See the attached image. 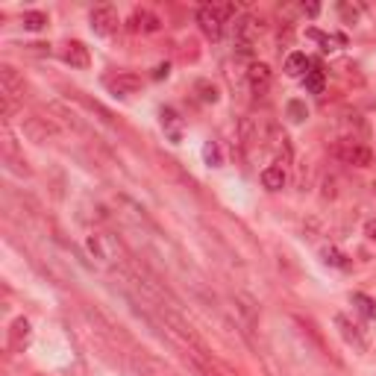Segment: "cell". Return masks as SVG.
I'll list each match as a JSON object with an SVG mask.
<instances>
[{"label":"cell","mask_w":376,"mask_h":376,"mask_svg":"<svg viewBox=\"0 0 376 376\" xmlns=\"http://www.w3.org/2000/svg\"><path fill=\"white\" fill-rule=\"evenodd\" d=\"M324 86H326V77H324V71H306V91H312V94H320L324 91Z\"/></svg>","instance_id":"23"},{"label":"cell","mask_w":376,"mask_h":376,"mask_svg":"<svg viewBox=\"0 0 376 376\" xmlns=\"http://www.w3.org/2000/svg\"><path fill=\"white\" fill-rule=\"evenodd\" d=\"M285 115H288V121H291V123H300V121L309 118V109H306V103H303V100H288Z\"/></svg>","instance_id":"21"},{"label":"cell","mask_w":376,"mask_h":376,"mask_svg":"<svg viewBox=\"0 0 376 376\" xmlns=\"http://www.w3.org/2000/svg\"><path fill=\"white\" fill-rule=\"evenodd\" d=\"M168 74H171V65H168V62H165V65H156V71H153V77H156V80L168 77Z\"/></svg>","instance_id":"30"},{"label":"cell","mask_w":376,"mask_h":376,"mask_svg":"<svg viewBox=\"0 0 376 376\" xmlns=\"http://www.w3.org/2000/svg\"><path fill=\"white\" fill-rule=\"evenodd\" d=\"M62 59L71 68H89V62H91L89 47L82 45V41H65L62 45Z\"/></svg>","instance_id":"12"},{"label":"cell","mask_w":376,"mask_h":376,"mask_svg":"<svg viewBox=\"0 0 376 376\" xmlns=\"http://www.w3.org/2000/svg\"><path fill=\"white\" fill-rule=\"evenodd\" d=\"M235 303H239V312L244 315L247 326H256V320H259V306H256V300L250 297V294H235Z\"/></svg>","instance_id":"15"},{"label":"cell","mask_w":376,"mask_h":376,"mask_svg":"<svg viewBox=\"0 0 376 376\" xmlns=\"http://www.w3.org/2000/svg\"><path fill=\"white\" fill-rule=\"evenodd\" d=\"M262 30H264V27H262L259 18H253V15H241L239 21L232 24V45H235V47H253Z\"/></svg>","instance_id":"5"},{"label":"cell","mask_w":376,"mask_h":376,"mask_svg":"<svg viewBox=\"0 0 376 376\" xmlns=\"http://www.w3.org/2000/svg\"><path fill=\"white\" fill-rule=\"evenodd\" d=\"M27 50L36 53V57H50V45H41V41H36V45H27Z\"/></svg>","instance_id":"29"},{"label":"cell","mask_w":376,"mask_h":376,"mask_svg":"<svg viewBox=\"0 0 376 376\" xmlns=\"http://www.w3.org/2000/svg\"><path fill=\"white\" fill-rule=\"evenodd\" d=\"M127 30L130 33H142V36H147V33H159L162 30V18L156 15V12H150V9H135L133 15L127 18Z\"/></svg>","instance_id":"8"},{"label":"cell","mask_w":376,"mask_h":376,"mask_svg":"<svg viewBox=\"0 0 376 376\" xmlns=\"http://www.w3.org/2000/svg\"><path fill=\"white\" fill-rule=\"evenodd\" d=\"M30 338H33L30 320H27V317H15V320H12V326H9V350L12 353H24L27 344H30Z\"/></svg>","instance_id":"11"},{"label":"cell","mask_w":376,"mask_h":376,"mask_svg":"<svg viewBox=\"0 0 376 376\" xmlns=\"http://www.w3.org/2000/svg\"><path fill=\"white\" fill-rule=\"evenodd\" d=\"M338 15L344 18V24H356V21H359V6H350V3H338Z\"/></svg>","instance_id":"26"},{"label":"cell","mask_w":376,"mask_h":376,"mask_svg":"<svg viewBox=\"0 0 376 376\" xmlns=\"http://www.w3.org/2000/svg\"><path fill=\"white\" fill-rule=\"evenodd\" d=\"M0 97H6L12 103H24V97H27L24 77L12 65H0Z\"/></svg>","instance_id":"4"},{"label":"cell","mask_w":376,"mask_h":376,"mask_svg":"<svg viewBox=\"0 0 376 376\" xmlns=\"http://www.w3.org/2000/svg\"><path fill=\"white\" fill-rule=\"evenodd\" d=\"M194 91H197V97L203 103H218V86L209 80H197L194 82Z\"/></svg>","instance_id":"19"},{"label":"cell","mask_w":376,"mask_h":376,"mask_svg":"<svg viewBox=\"0 0 376 376\" xmlns=\"http://www.w3.org/2000/svg\"><path fill=\"white\" fill-rule=\"evenodd\" d=\"M159 315H162V320L168 324L179 338H183L186 344H188V350H191V356L194 359H200V361H206L209 359V350H206V344H203V338L194 332V326L188 324V320L179 315V312H174L171 306H165V303H159Z\"/></svg>","instance_id":"1"},{"label":"cell","mask_w":376,"mask_h":376,"mask_svg":"<svg viewBox=\"0 0 376 376\" xmlns=\"http://www.w3.org/2000/svg\"><path fill=\"white\" fill-rule=\"evenodd\" d=\"M118 27H121L118 12L109 6V3L91 9V30H94L97 36H112V33H118Z\"/></svg>","instance_id":"7"},{"label":"cell","mask_w":376,"mask_h":376,"mask_svg":"<svg viewBox=\"0 0 376 376\" xmlns=\"http://www.w3.org/2000/svg\"><path fill=\"white\" fill-rule=\"evenodd\" d=\"M203 159L212 165V168H218V165H220V147H218L215 142H206V147H203Z\"/></svg>","instance_id":"25"},{"label":"cell","mask_w":376,"mask_h":376,"mask_svg":"<svg viewBox=\"0 0 376 376\" xmlns=\"http://www.w3.org/2000/svg\"><path fill=\"white\" fill-rule=\"evenodd\" d=\"M271 82H273V74H271V68L264 65V62H253L247 68V86L250 91H253L256 97H264L271 91Z\"/></svg>","instance_id":"9"},{"label":"cell","mask_w":376,"mask_h":376,"mask_svg":"<svg viewBox=\"0 0 376 376\" xmlns=\"http://www.w3.org/2000/svg\"><path fill=\"white\" fill-rule=\"evenodd\" d=\"M239 135H241V144H244V147H250V144H256V142H259V127H256V121L250 118V115L241 118V123H239Z\"/></svg>","instance_id":"16"},{"label":"cell","mask_w":376,"mask_h":376,"mask_svg":"<svg viewBox=\"0 0 376 376\" xmlns=\"http://www.w3.org/2000/svg\"><path fill=\"white\" fill-rule=\"evenodd\" d=\"M285 183H288V174H285L283 165H271V168L262 171V186L268 191H283Z\"/></svg>","instance_id":"14"},{"label":"cell","mask_w":376,"mask_h":376,"mask_svg":"<svg viewBox=\"0 0 376 376\" xmlns=\"http://www.w3.org/2000/svg\"><path fill=\"white\" fill-rule=\"evenodd\" d=\"M324 197L326 200H336L338 197V179L336 176H326L324 179Z\"/></svg>","instance_id":"27"},{"label":"cell","mask_w":376,"mask_h":376,"mask_svg":"<svg viewBox=\"0 0 376 376\" xmlns=\"http://www.w3.org/2000/svg\"><path fill=\"white\" fill-rule=\"evenodd\" d=\"M353 306H356V309L365 315V317L376 320V300H373V297H368V294H353Z\"/></svg>","instance_id":"20"},{"label":"cell","mask_w":376,"mask_h":376,"mask_svg":"<svg viewBox=\"0 0 376 376\" xmlns=\"http://www.w3.org/2000/svg\"><path fill=\"white\" fill-rule=\"evenodd\" d=\"M162 127H168L171 130V138H179V121H176V112L174 109H162Z\"/></svg>","instance_id":"24"},{"label":"cell","mask_w":376,"mask_h":376,"mask_svg":"<svg viewBox=\"0 0 376 376\" xmlns=\"http://www.w3.org/2000/svg\"><path fill=\"white\" fill-rule=\"evenodd\" d=\"M365 232H368V239H373V241H376V220H368Z\"/></svg>","instance_id":"31"},{"label":"cell","mask_w":376,"mask_h":376,"mask_svg":"<svg viewBox=\"0 0 376 376\" xmlns=\"http://www.w3.org/2000/svg\"><path fill=\"white\" fill-rule=\"evenodd\" d=\"M106 89L112 94H118V97H130V94H135L138 89H142V77L133 74V71H121L115 77H106Z\"/></svg>","instance_id":"10"},{"label":"cell","mask_w":376,"mask_h":376,"mask_svg":"<svg viewBox=\"0 0 376 376\" xmlns=\"http://www.w3.org/2000/svg\"><path fill=\"white\" fill-rule=\"evenodd\" d=\"M332 156L344 165H353V168H368V165L373 162V153L365 144H359L356 138H344V142H338L336 147H332Z\"/></svg>","instance_id":"2"},{"label":"cell","mask_w":376,"mask_h":376,"mask_svg":"<svg viewBox=\"0 0 376 376\" xmlns=\"http://www.w3.org/2000/svg\"><path fill=\"white\" fill-rule=\"evenodd\" d=\"M320 256H324V262L329 264V268H338V271L350 268V259H347L338 247H324V253H320Z\"/></svg>","instance_id":"17"},{"label":"cell","mask_w":376,"mask_h":376,"mask_svg":"<svg viewBox=\"0 0 376 376\" xmlns=\"http://www.w3.org/2000/svg\"><path fill=\"white\" fill-rule=\"evenodd\" d=\"M306 36L315 38V41H320V45H324V50H332V45H336V38H332V36H324L320 30H306Z\"/></svg>","instance_id":"28"},{"label":"cell","mask_w":376,"mask_h":376,"mask_svg":"<svg viewBox=\"0 0 376 376\" xmlns=\"http://www.w3.org/2000/svg\"><path fill=\"white\" fill-rule=\"evenodd\" d=\"M50 21H47V15L45 12H24V30H45Z\"/></svg>","instance_id":"22"},{"label":"cell","mask_w":376,"mask_h":376,"mask_svg":"<svg viewBox=\"0 0 376 376\" xmlns=\"http://www.w3.org/2000/svg\"><path fill=\"white\" fill-rule=\"evenodd\" d=\"M336 326L341 329V336H344V341L347 344H353L359 353H365L368 350V341L361 338V332H359V326L356 324H350V317L347 315H336Z\"/></svg>","instance_id":"13"},{"label":"cell","mask_w":376,"mask_h":376,"mask_svg":"<svg viewBox=\"0 0 376 376\" xmlns=\"http://www.w3.org/2000/svg\"><path fill=\"white\" fill-rule=\"evenodd\" d=\"M197 24H200V30H203L206 38L218 41L220 36H224V24H227V18H224V12H220V6H215V3H203V6L197 9Z\"/></svg>","instance_id":"3"},{"label":"cell","mask_w":376,"mask_h":376,"mask_svg":"<svg viewBox=\"0 0 376 376\" xmlns=\"http://www.w3.org/2000/svg\"><path fill=\"white\" fill-rule=\"evenodd\" d=\"M306 68H309V59H306V53H288V59H285V71H288L291 77L306 74Z\"/></svg>","instance_id":"18"},{"label":"cell","mask_w":376,"mask_h":376,"mask_svg":"<svg viewBox=\"0 0 376 376\" xmlns=\"http://www.w3.org/2000/svg\"><path fill=\"white\" fill-rule=\"evenodd\" d=\"M21 127H24V135L30 138L33 144H45V142H50V138H57V127H53L50 118L27 115V118L21 121Z\"/></svg>","instance_id":"6"},{"label":"cell","mask_w":376,"mask_h":376,"mask_svg":"<svg viewBox=\"0 0 376 376\" xmlns=\"http://www.w3.org/2000/svg\"><path fill=\"white\" fill-rule=\"evenodd\" d=\"M303 12H306V15H312V18H315L317 12H320V6H317V3H309V6H303Z\"/></svg>","instance_id":"32"}]
</instances>
